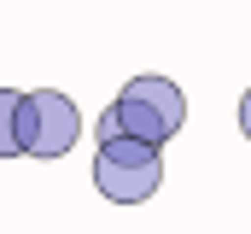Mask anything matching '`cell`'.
<instances>
[{
	"mask_svg": "<svg viewBox=\"0 0 251 234\" xmlns=\"http://www.w3.org/2000/svg\"><path fill=\"white\" fill-rule=\"evenodd\" d=\"M158 181H164V146L134 141V135L100 141V152H94V187H100L111 205H140V199H152Z\"/></svg>",
	"mask_w": 251,
	"mask_h": 234,
	"instance_id": "cell-1",
	"label": "cell"
},
{
	"mask_svg": "<svg viewBox=\"0 0 251 234\" xmlns=\"http://www.w3.org/2000/svg\"><path fill=\"white\" fill-rule=\"evenodd\" d=\"M111 106L123 117V135L152 141V146L176 141L181 123H187V94H181L170 76H134V82H123V94H117Z\"/></svg>",
	"mask_w": 251,
	"mask_h": 234,
	"instance_id": "cell-2",
	"label": "cell"
},
{
	"mask_svg": "<svg viewBox=\"0 0 251 234\" xmlns=\"http://www.w3.org/2000/svg\"><path fill=\"white\" fill-rule=\"evenodd\" d=\"M76 141H82V112H76L70 94H59V88L24 94V106H18V146L29 158H64Z\"/></svg>",
	"mask_w": 251,
	"mask_h": 234,
	"instance_id": "cell-3",
	"label": "cell"
},
{
	"mask_svg": "<svg viewBox=\"0 0 251 234\" xmlns=\"http://www.w3.org/2000/svg\"><path fill=\"white\" fill-rule=\"evenodd\" d=\"M18 106H24V94H18V88H0V158L24 152V146H18Z\"/></svg>",
	"mask_w": 251,
	"mask_h": 234,
	"instance_id": "cell-4",
	"label": "cell"
},
{
	"mask_svg": "<svg viewBox=\"0 0 251 234\" xmlns=\"http://www.w3.org/2000/svg\"><path fill=\"white\" fill-rule=\"evenodd\" d=\"M240 135H246V141H251V88H246V94H240Z\"/></svg>",
	"mask_w": 251,
	"mask_h": 234,
	"instance_id": "cell-5",
	"label": "cell"
}]
</instances>
